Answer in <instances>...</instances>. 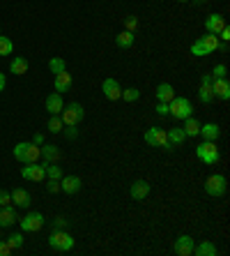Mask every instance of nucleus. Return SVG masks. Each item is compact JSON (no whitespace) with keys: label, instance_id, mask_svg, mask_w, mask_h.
I'll return each mask as SVG.
<instances>
[{"label":"nucleus","instance_id":"obj_44","mask_svg":"<svg viewBox=\"0 0 230 256\" xmlns=\"http://www.w3.org/2000/svg\"><path fill=\"white\" fill-rule=\"evenodd\" d=\"M217 37H219V40H221V42H230V28H228V23H226V26H224V30H221V33H219Z\"/></svg>","mask_w":230,"mask_h":256},{"label":"nucleus","instance_id":"obj_12","mask_svg":"<svg viewBox=\"0 0 230 256\" xmlns=\"http://www.w3.org/2000/svg\"><path fill=\"white\" fill-rule=\"evenodd\" d=\"M81 187H83V180L79 175H62L60 178V192H65V194H76V192H81Z\"/></svg>","mask_w":230,"mask_h":256},{"label":"nucleus","instance_id":"obj_15","mask_svg":"<svg viewBox=\"0 0 230 256\" xmlns=\"http://www.w3.org/2000/svg\"><path fill=\"white\" fill-rule=\"evenodd\" d=\"M212 93H214V100H224V102H228L230 100V81L228 79H214L212 81Z\"/></svg>","mask_w":230,"mask_h":256},{"label":"nucleus","instance_id":"obj_21","mask_svg":"<svg viewBox=\"0 0 230 256\" xmlns=\"http://www.w3.org/2000/svg\"><path fill=\"white\" fill-rule=\"evenodd\" d=\"M200 136H203V141H217L221 136V129L217 122H205V125H200Z\"/></svg>","mask_w":230,"mask_h":256},{"label":"nucleus","instance_id":"obj_36","mask_svg":"<svg viewBox=\"0 0 230 256\" xmlns=\"http://www.w3.org/2000/svg\"><path fill=\"white\" fill-rule=\"evenodd\" d=\"M125 30H129V33H136L138 28V16H134V14H129V16H125Z\"/></svg>","mask_w":230,"mask_h":256},{"label":"nucleus","instance_id":"obj_39","mask_svg":"<svg viewBox=\"0 0 230 256\" xmlns=\"http://www.w3.org/2000/svg\"><path fill=\"white\" fill-rule=\"evenodd\" d=\"M62 134H65L67 139H76V136H79V127H72V125H65V127H62Z\"/></svg>","mask_w":230,"mask_h":256},{"label":"nucleus","instance_id":"obj_17","mask_svg":"<svg viewBox=\"0 0 230 256\" xmlns=\"http://www.w3.org/2000/svg\"><path fill=\"white\" fill-rule=\"evenodd\" d=\"M46 111H48V115H60V111L65 108V100H62V95L60 93H51L48 97H46Z\"/></svg>","mask_w":230,"mask_h":256},{"label":"nucleus","instance_id":"obj_49","mask_svg":"<svg viewBox=\"0 0 230 256\" xmlns=\"http://www.w3.org/2000/svg\"><path fill=\"white\" fill-rule=\"evenodd\" d=\"M178 2H189V0H178Z\"/></svg>","mask_w":230,"mask_h":256},{"label":"nucleus","instance_id":"obj_32","mask_svg":"<svg viewBox=\"0 0 230 256\" xmlns=\"http://www.w3.org/2000/svg\"><path fill=\"white\" fill-rule=\"evenodd\" d=\"M14 53V42L9 37L0 35V55H12Z\"/></svg>","mask_w":230,"mask_h":256},{"label":"nucleus","instance_id":"obj_40","mask_svg":"<svg viewBox=\"0 0 230 256\" xmlns=\"http://www.w3.org/2000/svg\"><path fill=\"white\" fill-rule=\"evenodd\" d=\"M157 115H161V118H166V115H171V111H168V104L166 102H157Z\"/></svg>","mask_w":230,"mask_h":256},{"label":"nucleus","instance_id":"obj_50","mask_svg":"<svg viewBox=\"0 0 230 256\" xmlns=\"http://www.w3.org/2000/svg\"><path fill=\"white\" fill-rule=\"evenodd\" d=\"M0 35H2V30H0Z\"/></svg>","mask_w":230,"mask_h":256},{"label":"nucleus","instance_id":"obj_13","mask_svg":"<svg viewBox=\"0 0 230 256\" xmlns=\"http://www.w3.org/2000/svg\"><path fill=\"white\" fill-rule=\"evenodd\" d=\"M193 247H196V240L191 236H180L178 240H175V245H173L175 254H180V256H191L193 254Z\"/></svg>","mask_w":230,"mask_h":256},{"label":"nucleus","instance_id":"obj_46","mask_svg":"<svg viewBox=\"0 0 230 256\" xmlns=\"http://www.w3.org/2000/svg\"><path fill=\"white\" fill-rule=\"evenodd\" d=\"M33 143H35V146H44V134H35L33 136Z\"/></svg>","mask_w":230,"mask_h":256},{"label":"nucleus","instance_id":"obj_22","mask_svg":"<svg viewBox=\"0 0 230 256\" xmlns=\"http://www.w3.org/2000/svg\"><path fill=\"white\" fill-rule=\"evenodd\" d=\"M200 125H203V122H198L196 118H193V115L184 118L182 129H184V134H186V139H191V136H198V134H200Z\"/></svg>","mask_w":230,"mask_h":256},{"label":"nucleus","instance_id":"obj_42","mask_svg":"<svg viewBox=\"0 0 230 256\" xmlns=\"http://www.w3.org/2000/svg\"><path fill=\"white\" fill-rule=\"evenodd\" d=\"M9 203H12L9 192H7V189H0V208H2V205H9Z\"/></svg>","mask_w":230,"mask_h":256},{"label":"nucleus","instance_id":"obj_43","mask_svg":"<svg viewBox=\"0 0 230 256\" xmlns=\"http://www.w3.org/2000/svg\"><path fill=\"white\" fill-rule=\"evenodd\" d=\"M12 247H9V245H7V240H0V256H9L12 254Z\"/></svg>","mask_w":230,"mask_h":256},{"label":"nucleus","instance_id":"obj_41","mask_svg":"<svg viewBox=\"0 0 230 256\" xmlns=\"http://www.w3.org/2000/svg\"><path fill=\"white\" fill-rule=\"evenodd\" d=\"M51 224H53V229H67V226H69V219H67V217H55Z\"/></svg>","mask_w":230,"mask_h":256},{"label":"nucleus","instance_id":"obj_37","mask_svg":"<svg viewBox=\"0 0 230 256\" xmlns=\"http://www.w3.org/2000/svg\"><path fill=\"white\" fill-rule=\"evenodd\" d=\"M226 74H228V67H226L224 62L214 65V69H212V79H224Z\"/></svg>","mask_w":230,"mask_h":256},{"label":"nucleus","instance_id":"obj_18","mask_svg":"<svg viewBox=\"0 0 230 256\" xmlns=\"http://www.w3.org/2000/svg\"><path fill=\"white\" fill-rule=\"evenodd\" d=\"M19 222V215H16V205H2L0 208V226L5 229V226H14V224Z\"/></svg>","mask_w":230,"mask_h":256},{"label":"nucleus","instance_id":"obj_2","mask_svg":"<svg viewBox=\"0 0 230 256\" xmlns=\"http://www.w3.org/2000/svg\"><path fill=\"white\" fill-rule=\"evenodd\" d=\"M48 245H51V250H55V252H72L76 240L69 236L67 229H53L51 236H48Z\"/></svg>","mask_w":230,"mask_h":256},{"label":"nucleus","instance_id":"obj_7","mask_svg":"<svg viewBox=\"0 0 230 256\" xmlns=\"http://www.w3.org/2000/svg\"><path fill=\"white\" fill-rule=\"evenodd\" d=\"M168 111H171L173 118H178V120H184V118H189V115H193V104H191L186 97H173L171 102H168Z\"/></svg>","mask_w":230,"mask_h":256},{"label":"nucleus","instance_id":"obj_29","mask_svg":"<svg viewBox=\"0 0 230 256\" xmlns=\"http://www.w3.org/2000/svg\"><path fill=\"white\" fill-rule=\"evenodd\" d=\"M198 100H200V104H212V102H214L212 86H207V83H200V88H198Z\"/></svg>","mask_w":230,"mask_h":256},{"label":"nucleus","instance_id":"obj_25","mask_svg":"<svg viewBox=\"0 0 230 256\" xmlns=\"http://www.w3.org/2000/svg\"><path fill=\"white\" fill-rule=\"evenodd\" d=\"M175 97V88L171 86V83H159L157 86V102H168Z\"/></svg>","mask_w":230,"mask_h":256},{"label":"nucleus","instance_id":"obj_31","mask_svg":"<svg viewBox=\"0 0 230 256\" xmlns=\"http://www.w3.org/2000/svg\"><path fill=\"white\" fill-rule=\"evenodd\" d=\"M62 127H65V122H62L60 115H51V118H48V132H51V134H60Z\"/></svg>","mask_w":230,"mask_h":256},{"label":"nucleus","instance_id":"obj_3","mask_svg":"<svg viewBox=\"0 0 230 256\" xmlns=\"http://www.w3.org/2000/svg\"><path fill=\"white\" fill-rule=\"evenodd\" d=\"M60 118H62L65 125L79 127L81 122H83V118H86V108H83V104H79V102H69V104H65V108L60 111Z\"/></svg>","mask_w":230,"mask_h":256},{"label":"nucleus","instance_id":"obj_33","mask_svg":"<svg viewBox=\"0 0 230 256\" xmlns=\"http://www.w3.org/2000/svg\"><path fill=\"white\" fill-rule=\"evenodd\" d=\"M44 169H46V178H53V180H60V178L65 175L60 166H55V162H53V164H44Z\"/></svg>","mask_w":230,"mask_h":256},{"label":"nucleus","instance_id":"obj_14","mask_svg":"<svg viewBox=\"0 0 230 256\" xmlns=\"http://www.w3.org/2000/svg\"><path fill=\"white\" fill-rule=\"evenodd\" d=\"M150 182L147 180H134L132 187H129V194H132L134 201H143V199H147L150 196Z\"/></svg>","mask_w":230,"mask_h":256},{"label":"nucleus","instance_id":"obj_48","mask_svg":"<svg viewBox=\"0 0 230 256\" xmlns=\"http://www.w3.org/2000/svg\"><path fill=\"white\" fill-rule=\"evenodd\" d=\"M191 2H196V5H205V2H210V0H191Z\"/></svg>","mask_w":230,"mask_h":256},{"label":"nucleus","instance_id":"obj_6","mask_svg":"<svg viewBox=\"0 0 230 256\" xmlns=\"http://www.w3.org/2000/svg\"><path fill=\"white\" fill-rule=\"evenodd\" d=\"M196 155L203 164L212 166V164L219 162L221 153H219V148H217V141H203V143H198L196 146Z\"/></svg>","mask_w":230,"mask_h":256},{"label":"nucleus","instance_id":"obj_38","mask_svg":"<svg viewBox=\"0 0 230 256\" xmlns=\"http://www.w3.org/2000/svg\"><path fill=\"white\" fill-rule=\"evenodd\" d=\"M46 192H48V194H58V192H60V180L46 178Z\"/></svg>","mask_w":230,"mask_h":256},{"label":"nucleus","instance_id":"obj_20","mask_svg":"<svg viewBox=\"0 0 230 256\" xmlns=\"http://www.w3.org/2000/svg\"><path fill=\"white\" fill-rule=\"evenodd\" d=\"M55 93H69V88H72V83H74V79H72V74H69V72H60V74H55Z\"/></svg>","mask_w":230,"mask_h":256},{"label":"nucleus","instance_id":"obj_4","mask_svg":"<svg viewBox=\"0 0 230 256\" xmlns=\"http://www.w3.org/2000/svg\"><path fill=\"white\" fill-rule=\"evenodd\" d=\"M143 141L147 143V146H152V148H164L166 153H173V146L168 143V136H166V129L161 127H150L147 132H145Z\"/></svg>","mask_w":230,"mask_h":256},{"label":"nucleus","instance_id":"obj_26","mask_svg":"<svg viewBox=\"0 0 230 256\" xmlns=\"http://www.w3.org/2000/svg\"><path fill=\"white\" fill-rule=\"evenodd\" d=\"M9 72L16 74V76L26 74V72H28V60L23 58V55H14V60L9 62Z\"/></svg>","mask_w":230,"mask_h":256},{"label":"nucleus","instance_id":"obj_45","mask_svg":"<svg viewBox=\"0 0 230 256\" xmlns=\"http://www.w3.org/2000/svg\"><path fill=\"white\" fill-rule=\"evenodd\" d=\"M217 51H221V53H228V51H230V44H228V42H221V40H219Z\"/></svg>","mask_w":230,"mask_h":256},{"label":"nucleus","instance_id":"obj_9","mask_svg":"<svg viewBox=\"0 0 230 256\" xmlns=\"http://www.w3.org/2000/svg\"><path fill=\"white\" fill-rule=\"evenodd\" d=\"M21 178H23V180H33V182L46 180V169H44V164H40V162L26 164V166L21 169Z\"/></svg>","mask_w":230,"mask_h":256},{"label":"nucleus","instance_id":"obj_11","mask_svg":"<svg viewBox=\"0 0 230 256\" xmlns=\"http://www.w3.org/2000/svg\"><path fill=\"white\" fill-rule=\"evenodd\" d=\"M9 196H12V203L16 205V208L28 210L30 205H33V196H30V192H26L23 187L12 189V192H9Z\"/></svg>","mask_w":230,"mask_h":256},{"label":"nucleus","instance_id":"obj_23","mask_svg":"<svg viewBox=\"0 0 230 256\" xmlns=\"http://www.w3.org/2000/svg\"><path fill=\"white\" fill-rule=\"evenodd\" d=\"M193 254L196 256H217V245L212 243V240H203V243H198L193 247Z\"/></svg>","mask_w":230,"mask_h":256},{"label":"nucleus","instance_id":"obj_35","mask_svg":"<svg viewBox=\"0 0 230 256\" xmlns=\"http://www.w3.org/2000/svg\"><path fill=\"white\" fill-rule=\"evenodd\" d=\"M138 97H140V90H138V88H125L120 100H125V102H138Z\"/></svg>","mask_w":230,"mask_h":256},{"label":"nucleus","instance_id":"obj_10","mask_svg":"<svg viewBox=\"0 0 230 256\" xmlns=\"http://www.w3.org/2000/svg\"><path fill=\"white\" fill-rule=\"evenodd\" d=\"M101 93H104L106 100L118 102L120 97H122V86H120L115 79H104V83H101Z\"/></svg>","mask_w":230,"mask_h":256},{"label":"nucleus","instance_id":"obj_19","mask_svg":"<svg viewBox=\"0 0 230 256\" xmlns=\"http://www.w3.org/2000/svg\"><path fill=\"white\" fill-rule=\"evenodd\" d=\"M40 150H42V164H53L60 159V150L53 143H44V146H40Z\"/></svg>","mask_w":230,"mask_h":256},{"label":"nucleus","instance_id":"obj_5","mask_svg":"<svg viewBox=\"0 0 230 256\" xmlns=\"http://www.w3.org/2000/svg\"><path fill=\"white\" fill-rule=\"evenodd\" d=\"M205 192L212 196V199H221L228 192V180H226L224 173H212L207 180H205Z\"/></svg>","mask_w":230,"mask_h":256},{"label":"nucleus","instance_id":"obj_27","mask_svg":"<svg viewBox=\"0 0 230 256\" xmlns=\"http://www.w3.org/2000/svg\"><path fill=\"white\" fill-rule=\"evenodd\" d=\"M42 159V150L40 146H35L33 141L28 143V148H26V155H23V164H33V162H40Z\"/></svg>","mask_w":230,"mask_h":256},{"label":"nucleus","instance_id":"obj_24","mask_svg":"<svg viewBox=\"0 0 230 256\" xmlns=\"http://www.w3.org/2000/svg\"><path fill=\"white\" fill-rule=\"evenodd\" d=\"M166 136H168V143H171L173 148L175 146H182L186 141V134H184L182 127H173V129H166Z\"/></svg>","mask_w":230,"mask_h":256},{"label":"nucleus","instance_id":"obj_8","mask_svg":"<svg viewBox=\"0 0 230 256\" xmlns=\"http://www.w3.org/2000/svg\"><path fill=\"white\" fill-rule=\"evenodd\" d=\"M44 224H46V219L42 212H28L23 219H19V226L23 233H35V231H40Z\"/></svg>","mask_w":230,"mask_h":256},{"label":"nucleus","instance_id":"obj_30","mask_svg":"<svg viewBox=\"0 0 230 256\" xmlns=\"http://www.w3.org/2000/svg\"><path fill=\"white\" fill-rule=\"evenodd\" d=\"M48 69H51V74H60V72H65L67 69L65 58H60V55L51 58V60H48Z\"/></svg>","mask_w":230,"mask_h":256},{"label":"nucleus","instance_id":"obj_1","mask_svg":"<svg viewBox=\"0 0 230 256\" xmlns=\"http://www.w3.org/2000/svg\"><path fill=\"white\" fill-rule=\"evenodd\" d=\"M219 47V37L217 35H212V33H205L203 37H198L193 44H191V55H198V58H203V55H210L214 53Z\"/></svg>","mask_w":230,"mask_h":256},{"label":"nucleus","instance_id":"obj_47","mask_svg":"<svg viewBox=\"0 0 230 256\" xmlns=\"http://www.w3.org/2000/svg\"><path fill=\"white\" fill-rule=\"evenodd\" d=\"M5 86H7V79H5V74H2V72H0V93H2V90H5Z\"/></svg>","mask_w":230,"mask_h":256},{"label":"nucleus","instance_id":"obj_34","mask_svg":"<svg viewBox=\"0 0 230 256\" xmlns=\"http://www.w3.org/2000/svg\"><path fill=\"white\" fill-rule=\"evenodd\" d=\"M23 243H26L23 233H12V236L7 238V245H9L12 250H21V247H23Z\"/></svg>","mask_w":230,"mask_h":256},{"label":"nucleus","instance_id":"obj_28","mask_svg":"<svg viewBox=\"0 0 230 256\" xmlns=\"http://www.w3.org/2000/svg\"><path fill=\"white\" fill-rule=\"evenodd\" d=\"M134 42H136V35L129 33V30H122V33L115 37V44H118L120 49H132Z\"/></svg>","mask_w":230,"mask_h":256},{"label":"nucleus","instance_id":"obj_16","mask_svg":"<svg viewBox=\"0 0 230 256\" xmlns=\"http://www.w3.org/2000/svg\"><path fill=\"white\" fill-rule=\"evenodd\" d=\"M224 26H226V19L219 12H212L210 16L205 19V30L212 33V35H219L221 30H224Z\"/></svg>","mask_w":230,"mask_h":256}]
</instances>
